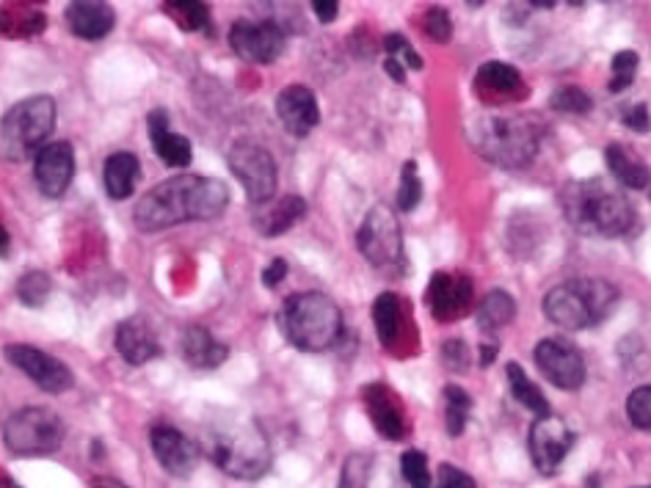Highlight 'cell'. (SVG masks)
Returning a JSON list of instances; mask_svg holds the SVG:
<instances>
[{
  "label": "cell",
  "instance_id": "33",
  "mask_svg": "<svg viewBox=\"0 0 651 488\" xmlns=\"http://www.w3.org/2000/svg\"><path fill=\"white\" fill-rule=\"evenodd\" d=\"M445 400H447V433H450V436H461L464 428H467L472 398H469L467 389L450 384L445 386Z\"/></svg>",
  "mask_w": 651,
  "mask_h": 488
},
{
  "label": "cell",
  "instance_id": "48",
  "mask_svg": "<svg viewBox=\"0 0 651 488\" xmlns=\"http://www.w3.org/2000/svg\"><path fill=\"white\" fill-rule=\"evenodd\" d=\"M384 69H387V75L395 80V83H406V72H403V64H400L398 58L389 56L387 64H384Z\"/></svg>",
  "mask_w": 651,
  "mask_h": 488
},
{
  "label": "cell",
  "instance_id": "44",
  "mask_svg": "<svg viewBox=\"0 0 651 488\" xmlns=\"http://www.w3.org/2000/svg\"><path fill=\"white\" fill-rule=\"evenodd\" d=\"M436 488H478L475 480L461 472L453 464H442L439 466V475H436Z\"/></svg>",
  "mask_w": 651,
  "mask_h": 488
},
{
  "label": "cell",
  "instance_id": "39",
  "mask_svg": "<svg viewBox=\"0 0 651 488\" xmlns=\"http://www.w3.org/2000/svg\"><path fill=\"white\" fill-rule=\"evenodd\" d=\"M627 417L640 431H651V386H638L627 398Z\"/></svg>",
  "mask_w": 651,
  "mask_h": 488
},
{
  "label": "cell",
  "instance_id": "26",
  "mask_svg": "<svg viewBox=\"0 0 651 488\" xmlns=\"http://www.w3.org/2000/svg\"><path fill=\"white\" fill-rule=\"evenodd\" d=\"M605 160H607V169L613 171V177H616L621 185L635 188V191H643V188H649L651 185L649 166L640 163L635 155H629L627 147H621V144H610V147L605 149Z\"/></svg>",
  "mask_w": 651,
  "mask_h": 488
},
{
  "label": "cell",
  "instance_id": "19",
  "mask_svg": "<svg viewBox=\"0 0 651 488\" xmlns=\"http://www.w3.org/2000/svg\"><path fill=\"white\" fill-rule=\"evenodd\" d=\"M428 304L436 320L461 318L472 304V282L469 276L453 279L450 273H434L428 284Z\"/></svg>",
  "mask_w": 651,
  "mask_h": 488
},
{
  "label": "cell",
  "instance_id": "41",
  "mask_svg": "<svg viewBox=\"0 0 651 488\" xmlns=\"http://www.w3.org/2000/svg\"><path fill=\"white\" fill-rule=\"evenodd\" d=\"M384 50H387L392 58H398V61L403 58V64H406L409 69H414V72L423 69V58H420V53L406 42V36L387 34L384 36Z\"/></svg>",
  "mask_w": 651,
  "mask_h": 488
},
{
  "label": "cell",
  "instance_id": "30",
  "mask_svg": "<svg viewBox=\"0 0 651 488\" xmlns=\"http://www.w3.org/2000/svg\"><path fill=\"white\" fill-rule=\"evenodd\" d=\"M373 323H376V334L384 348H389L392 342L398 340L400 331V301L395 293H381L373 304Z\"/></svg>",
  "mask_w": 651,
  "mask_h": 488
},
{
  "label": "cell",
  "instance_id": "13",
  "mask_svg": "<svg viewBox=\"0 0 651 488\" xmlns=\"http://www.w3.org/2000/svg\"><path fill=\"white\" fill-rule=\"evenodd\" d=\"M536 364L541 375H547V381L558 389L574 392L585 384V359L583 353L574 348L572 342L549 337L536 345Z\"/></svg>",
  "mask_w": 651,
  "mask_h": 488
},
{
  "label": "cell",
  "instance_id": "15",
  "mask_svg": "<svg viewBox=\"0 0 651 488\" xmlns=\"http://www.w3.org/2000/svg\"><path fill=\"white\" fill-rule=\"evenodd\" d=\"M75 177V149L69 141H50L36 152L34 180L36 188L47 199H61L69 191Z\"/></svg>",
  "mask_w": 651,
  "mask_h": 488
},
{
  "label": "cell",
  "instance_id": "34",
  "mask_svg": "<svg viewBox=\"0 0 651 488\" xmlns=\"http://www.w3.org/2000/svg\"><path fill=\"white\" fill-rule=\"evenodd\" d=\"M50 293H53V282L45 271H28L17 282V298L25 307H42Z\"/></svg>",
  "mask_w": 651,
  "mask_h": 488
},
{
  "label": "cell",
  "instance_id": "11",
  "mask_svg": "<svg viewBox=\"0 0 651 488\" xmlns=\"http://www.w3.org/2000/svg\"><path fill=\"white\" fill-rule=\"evenodd\" d=\"M229 47L249 64H271L285 53V31L271 20H238L229 28Z\"/></svg>",
  "mask_w": 651,
  "mask_h": 488
},
{
  "label": "cell",
  "instance_id": "2",
  "mask_svg": "<svg viewBox=\"0 0 651 488\" xmlns=\"http://www.w3.org/2000/svg\"><path fill=\"white\" fill-rule=\"evenodd\" d=\"M563 213L577 232L618 238L635 224V210L624 193L607 188L599 180L574 182L563 193Z\"/></svg>",
  "mask_w": 651,
  "mask_h": 488
},
{
  "label": "cell",
  "instance_id": "51",
  "mask_svg": "<svg viewBox=\"0 0 651 488\" xmlns=\"http://www.w3.org/2000/svg\"><path fill=\"white\" fill-rule=\"evenodd\" d=\"M3 480H6V477H0V483H3Z\"/></svg>",
  "mask_w": 651,
  "mask_h": 488
},
{
  "label": "cell",
  "instance_id": "5",
  "mask_svg": "<svg viewBox=\"0 0 651 488\" xmlns=\"http://www.w3.org/2000/svg\"><path fill=\"white\" fill-rule=\"evenodd\" d=\"M616 298V284L605 279H572L552 287L544 296V315L560 329H591L610 315Z\"/></svg>",
  "mask_w": 651,
  "mask_h": 488
},
{
  "label": "cell",
  "instance_id": "38",
  "mask_svg": "<svg viewBox=\"0 0 651 488\" xmlns=\"http://www.w3.org/2000/svg\"><path fill=\"white\" fill-rule=\"evenodd\" d=\"M640 58L638 53H632V50H621L613 56L610 61V72H613V78H610V91L618 94V91H624L632 86V80H635V72H638Z\"/></svg>",
  "mask_w": 651,
  "mask_h": 488
},
{
  "label": "cell",
  "instance_id": "37",
  "mask_svg": "<svg viewBox=\"0 0 651 488\" xmlns=\"http://www.w3.org/2000/svg\"><path fill=\"white\" fill-rule=\"evenodd\" d=\"M549 108L558 111V114L583 116L594 108V103H591V97H588L583 89H577V86H563V89H558L549 97Z\"/></svg>",
  "mask_w": 651,
  "mask_h": 488
},
{
  "label": "cell",
  "instance_id": "25",
  "mask_svg": "<svg viewBox=\"0 0 651 488\" xmlns=\"http://www.w3.org/2000/svg\"><path fill=\"white\" fill-rule=\"evenodd\" d=\"M304 216H307V202L301 196H282V199L265 205L263 216H257V229L265 238H276Z\"/></svg>",
  "mask_w": 651,
  "mask_h": 488
},
{
  "label": "cell",
  "instance_id": "17",
  "mask_svg": "<svg viewBox=\"0 0 651 488\" xmlns=\"http://www.w3.org/2000/svg\"><path fill=\"white\" fill-rule=\"evenodd\" d=\"M276 116L293 138H307L320 122L318 97L309 86H287L276 97Z\"/></svg>",
  "mask_w": 651,
  "mask_h": 488
},
{
  "label": "cell",
  "instance_id": "40",
  "mask_svg": "<svg viewBox=\"0 0 651 488\" xmlns=\"http://www.w3.org/2000/svg\"><path fill=\"white\" fill-rule=\"evenodd\" d=\"M423 23L425 34H428V39L436 42V45H447V42L453 39V20H450V14H447L445 9H439V6L428 9Z\"/></svg>",
  "mask_w": 651,
  "mask_h": 488
},
{
  "label": "cell",
  "instance_id": "28",
  "mask_svg": "<svg viewBox=\"0 0 651 488\" xmlns=\"http://www.w3.org/2000/svg\"><path fill=\"white\" fill-rule=\"evenodd\" d=\"M505 375H508V386H511L514 398L519 400L527 411H533L536 417H549V403L547 398H544V392L530 381V375H527L519 364L508 362Z\"/></svg>",
  "mask_w": 651,
  "mask_h": 488
},
{
  "label": "cell",
  "instance_id": "42",
  "mask_svg": "<svg viewBox=\"0 0 651 488\" xmlns=\"http://www.w3.org/2000/svg\"><path fill=\"white\" fill-rule=\"evenodd\" d=\"M367 477H370V458L362 453L351 455L345 461L340 488H367Z\"/></svg>",
  "mask_w": 651,
  "mask_h": 488
},
{
  "label": "cell",
  "instance_id": "32",
  "mask_svg": "<svg viewBox=\"0 0 651 488\" xmlns=\"http://www.w3.org/2000/svg\"><path fill=\"white\" fill-rule=\"evenodd\" d=\"M163 12L169 14L183 31H207V25H210V9H207V3H199V0H169L163 6Z\"/></svg>",
  "mask_w": 651,
  "mask_h": 488
},
{
  "label": "cell",
  "instance_id": "45",
  "mask_svg": "<svg viewBox=\"0 0 651 488\" xmlns=\"http://www.w3.org/2000/svg\"><path fill=\"white\" fill-rule=\"evenodd\" d=\"M624 125H627L629 130H635V133H649L651 130L649 108H646L643 103L632 105L627 114H624Z\"/></svg>",
  "mask_w": 651,
  "mask_h": 488
},
{
  "label": "cell",
  "instance_id": "7",
  "mask_svg": "<svg viewBox=\"0 0 651 488\" xmlns=\"http://www.w3.org/2000/svg\"><path fill=\"white\" fill-rule=\"evenodd\" d=\"M472 141L486 160L519 169L536 158L538 130L519 116H486L472 130Z\"/></svg>",
  "mask_w": 651,
  "mask_h": 488
},
{
  "label": "cell",
  "instance_id": "21",
  "mask_svg": "<svg viewBox=\"0 0 651 488\" xmlns=\"http://www.w3.org/2000/svg\"><path fill=\"white\" fill-rule=\"evenodd\" d=\"M147 127H149V136H152V147L158 152V158L166 163V166H172V169H185L191 158H194V147H191V141L180 133H172V127H169V114L158 108V111H152L147 116Z\"/></svg>",
  "mask_w": 651,
  "mask_h": 488
},
{
  "label": "cell",
  "instance_id": "16",
  "mask_svg": "<svg viewBox=\"0 0 651 488\" xmlns=\"http://www.w3.org/2000/svg\"><path fill=\"white\" fill-rule=\"evenodd\" d=\"M149 444L158 464L174 477H188L196 469V444L180 428L158 422L149 431Z\"/></svg>",
  "mask_w": 651,
  "mask_h": 488
},
{
  "label": "cell",
  "instance_id": "35",
  "mask_svg": "<svg viewBox=\"0 0 651 488\" xmlns=\"http://www.w3.org/2000/svg\"><path fill=\"white\" fill-rule=\"evenodd\" d=\"M423 202V180H420V171L417 163L409 160L403 163V174H400V188H398V207L403 213H412L414 207Z\"/></svg>",
  "mask_w": 651,
  "mask_h": 488
},
{
  "label": "cell",
  "instance_id": "47",
  "mask_svg": "<svg viewBox=\"0 0 651 488\" xmlns=\"http://www.w3.org/2000/svg\"><path fill=\"white\" fill-rule=\"evenodd\" d=\"M285 276H287V262L285 260H274L263 271V284H265V287H276V284L285 282Z\"/></svg>",
  "mask_w": 651,
  "mask_h": 488
},
{
  "label": "cell",
  "instance_id": "20",
  "mask_svg": "<svg viewBox=\"0 0 651 488\" xmlns=\"http://www.w3.org/2000/svg\"><path fill=\"white\" fill-rule=\"evenodd\" d=\"M64 20L78 39L97 42L114 31L116 12L103 0H78L64 12Z\"/></svg>",
  "mask_w": 651,
  "mask_h": 488
},
{
  "label": "cell",
  "instance_id": "4",
  "mask_svg": "<svg viewBox=\"0 0 651 488\" xmlns=\"http://www.w3.org/2000/svg\"><path fill=\"white\" fill-rule=\"evenodd\" d=\"M56 100L47 94L25 97L0 119V158L6 163L36 158L56 130Z\"/></svg>",
  "mask_w": 651,
  "mask_h": 488
},
{
  "label": "cell",
  "instance_id": "3",
  "mask_svg": "<svg viewBox=\"0 0 651 488\" xmlns=\"http://www.w3.org/2000/svg\"><path fill=\"white\" fill-rule=\"evenodd\" d=\"M285 340L304 353H323L343 337V312L326 293H296L279 309Z\"/></svg>",
  "mask_w": 651,
  "mask_h": 488
},
{
  "label": "cell",
  "instance_id": "43",
  "mask_svg": "<svg viewBox=\"0 0 651 488\" xmlns=\"http://www.w3.org/2000/svg\"><path fill=\"white\" fill-rule=\"evenodd\" d=\"M442 362L450 373H467L469 348L464 340H447L442 345Z\"/></svg>",
  "mask_w": 651,
  "mask_h": 488
},
{
  "label": "cell",
  "instance_id": "52",
  "mask_svg": "<svg viewBox=\"0 0 651 488\" xmlns=\"http://www.w3.org/2000/svg\"><path fill=\"white\" fill-rule=\"evenodd\" d=\"M646 488H651V486H646Z\"/></svg>",
  "mask_w": 651,
  "mask_h": 488
},
{
  "label": "cell",
  "instance_id": "14",
  "mask_svg": "<svg viewBox=\"0 0 651 488\" xmlns=\"http://www.w3.org/2000/svg\"><path fill=\"white\" fill-rule=\"evenodd\" d=\"M574 433L560 417H538L530 428V455L541 475H555L563 458L572 453Z\"/></svg>",
  "mask_w": 651,
  "mask_h": 488
},
{
  "label": "cell",
  "instance_id": "49",
  "mask_svg": "<svg viewBox=\"0 0 651 488\" xmlns=\"http://www.w3.org/2000/svg\"><path fill=\"white\" fill-rule=\"evenodd\" d=\"M497 359V345H480V364L489 367Z\"/></svg>",
  "mask_w": 651,
  "mask_h": 488
},
{
  "label": "cell",
  "instance_id": "8",
  "mask_svg": "<svg viewBox=\"0 0 651 488\" xmlns=\"http://www.w3.org/2000/svg\"><path fill=\"white\" fill-rule=\"evenodd\" d=\"M67 428L56 411L47 406H25L3 422V442L14 455H50L64 444Z\"/></svg>",
  "mask_w": 651,
  "mask_h": 488
},
{
  "label": "cell",
  "instance_id": "18",
  "mask_svg": "<svg viewBox=\"0 0 651 488\" xmlns=\"http://www.w3.org/2000/svg\"><path fill=\"white\" fill-rule=\"evenodd\" d=\"M114 345L119 356L133 367H141V364L152 362V359L160 356L158 334H155L152 323L144 315H133V318L122 320L116 326Z\"/></svg>",
  "mask_w": 651,
  "mask_h": 488
},
{
  "label": "cell",
  "instance_id": "12",
  "mask_svg": "<svg viewBox=\"0 0 651 488\" xmlns=\"http://www.w3.org/2000/svg\"><path fill=\"white\" fill-rule=\"evenodd\" d=\"M3 353H6L9 364H14L17 370H23L39 389H45L50 395H61V392H67L75 384V375H72L67 364L58 362L56 356H50L47 351H39L34 345L17 342V345H6Z\"/></svg>",
  "mask_w": 651,
  "mask_h": 488
},
{
  "label": "cell",
  "instance_id": "22",
  "mask_svg": "<svg viewBox=\"0 0 651 488\" xmlns=\"http://www.w3.org/2000/svg\"><path fill=\"white\" fill-rule=\"evenodd\" d=\"M365 409L370 414V420L376 425V431L389 439V442H398L406 436V420H403V411L395 403V395L389 392L384 384H370L365 386Z\"/></svg>",
  "mask_w": 651,
  "mask_h": 488
},
{
  "label": "cell",
  "instance_id": "29",
  "mask_svg": "<svg viewBox=\"0 0 651 488\" xmlns=\"http://www.w3.org/2000/svg\"><path fill=\"white\" fill-rule=\"evenodd\" d=\"M478 89L497 91V94H511V91H522V75L514 64L505 61H489L478 69Z\"/></svg>",
  "mask_w": 651,
  "mask_h": 488
},
{
  "label": "cell",
  "instance_id": "23",
  "mask_svg": "<svg viewBox=\"0 0 651 488\" xmlns=\"http://www.w3.org/2000/svg\"><path fill=\"white\" fill-rule=\"evenodd\" d=\"M183 356L185 362L196 367V370H213L218 364L227 362L229 348L221 340H216L213 334L202 326L185 331L183 337Z\"/></svg>",
  "mask_w": 651,
  "mask_h": 488
},
{
  "label": "cell",
  "instance_id": "36",
  "mask_svg": "<svg viewBox=\"0 0 651 488\" xmlns=\"http://www.w3.org/2000/svg\"><path fill=\"white\" fill-rule=\"evenodd\" d=\"M400 472H403V480L412 488L434 486V477H431V469H428V458H425V453H420V450H406V453H403V458H400Z\"/></svg>",
  "mask_w": 651,
  "mask_h": 488
},
{
  "label": "cell",
  "instance_id": "1",
  "mask_svg": "<svg viewBox=\"0 0 651 488\" xmlns=\"http://www.w3.org/2000/svg\"><path fill=\"white\" fill-rule=\"evenodd\" d=\"M227 205L229 188L221 180L180 174L149 188L133 210V221L141 232H160L188 221H213Z\"/></svg>",
  "mask_w": 651,
  "mask_h": 488
},
{
  "label": "cell",
  "instance_id": "27",
  "mask_svg": "<svg viewBox=\"0 0 651 488\" xmlns=\"http://www.w3.org/2000/svg\"><path fill=\"white\" fill-rule=\"evenodd\" d=\"M516 315V301L505 290H492L486 293L478 307V326L480 331L492 334V331L508 326Z\"/></svg>",
  "mask_w": 651,
  "mask_h": 488
},
{
  "label": "cell",
  "instance_id": "46",
  "mask_svg": "<svg viewBox=\"0 0 651 488\" xmlns=\"http://www.w3.org/2000/svg\"><path fill=\"white\" fill-rule=\"evenodd\" d=\"M312 12L318 17V23L329 25L337 20V14H340V3L337 0H312Z\"/></svg>",
  "mask_w": 651,
  "mask_h": 488
},
{
  "label": "cell",
  "instance_id": "31",
  "mask_svg": "<svg viewBox=\"0 0 651 488\" xmlns=\"http://www.w3.org/2000/svg\"><path fill=\"white\" fill-rule=\"evenodd\" d=\"M45 14L36 12L31 6H17V9H0V31L6 36H34L45 31Z\"/></svg>",
  "mask_w": 651,
  "mask_h": 488
},
{
  "label": "cell",
  "instance_id": "10",
  "mask_svg": "<svg viewBox=\"0 0 651 488\" xmlns=\"http://www.w3.org/2000/svg\"><path fill=\"white\" fill-rule=\"evenodd\" d=\"M227 163L232 174L238 177L243 191L254 205H268L276 193V160L254 141H238L229 149Z\"/></svg>",
  "mask_w": 651,
  "mask_h": 488
},
{
  "label": "cell",
  "instance_id": "6",
  "mask_svg": "<svg viewBox=\"0 0 651 488\" xmlns=\"http://www.w3.org/2000/svg\"><path fill=\"white\" fill-rule=\"evenodd\" d=\"M210 458L229 477L257 480L271 466V447L257 422H235L210 436Z\"/></svg>",
  "mask_w": 651,
  "mask_h": 488
},
{
  "label": "cell",
  "instance_id": "24",
  "mask_svg": "<svg viewBox=\"0 0 651 488\" xmlns=\"http://www.w3.org/2000/svg\"><path fill=\"white\" fill-rule=\"evenodd\" d=\"M138 174H141V166H138V158L133 152H114L111 158L105 160L103 169L105 193L114 202H122V199H127L130 193L136 191Z\"/></svg>",
  "mask_w": 651,
  "mask_h": 488
},
{
  "label": "cell",
  "instance_id": "9",
  "mask_svg": "<svg viewBox=\"0 0 651 488\" xmlns=\"http://www.w3.org/2000/svg\"><path fill=\"white\" fill-rule=\"evenodd\" d=\"M356 246L378 273H403L406 268V254H403V232L392 207L376 205L362 221Z\"/></svg>",
  "mask_w": 651,
  "mask_h": 488
},
{
  "label": "cell",
  "instance_id": "50",
  "mask_svg": "<svg viewBox=\"0 0 651 488\" xmlns=\"http://www.w3.org/2000/svg\"><path fill=\"white\" fill-rule=\"evenodd\" d=\"M9 243H12V240H9V232H6V229H3V224H0V257H6V254H9Z\"/></svg>",
  "mask_w": 651,
  "mask_h": 488
}]
</instances>
